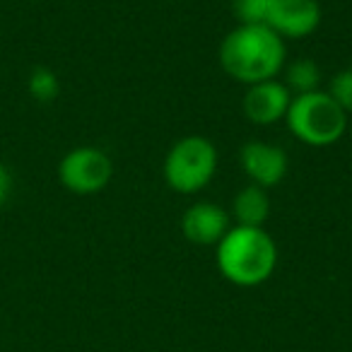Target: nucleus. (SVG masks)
Returning <instances> with one entry per match:
<instances>
[{
  "label": "nucleus",
  "instance_id": "obj_1",
  "mask_svg": "<svg viewBox=\"0 0 352 352\" xmlns=\"http://www.w3.org/2000/svg\"><path fill=\"white\" fill-rule=\"evenodd\" d=\"M217 60L227 78L249 87L280 78L287 63V41L265 25H236L220 41Z\"/></svg>",
  "mask_w": 352,
  "mask_h": 352
},
{
  "label": "nucleus",
  "instance_id": "obj_8",
  "mask_svg": "<svg viewBox=\"0 0 352 352\" xmlns=\"http://www.w3.org/2000/svg\"><path fill=\"white\" fill-rule=\"evenodd\" d=\"M289 104H292V92L285 87L283 80L273 78L246 87L241 97V111L254 126H275L285 121Z\"/></svg>",
  "mask_w": 352,
  "mask_h": 352
},
{
  "label": "nucleus",
  "instance_id": "obj_6",
  "mask_svg": "<svg viewBox=\"0 0 352 352\" xmlns=\"http://www.w3.org/2000/svg\"><path fill=\"white\" fill-rule=\"evenodd\" d=\"M239 166L249 184L261 188H275L289 171V157L280 145L268 140H249L239 150Z\"/></svg>",
  "mask_w": 352,
  "mask_h": 352
},
{
  "label": "nucleus",
  "instance_id": "obj_5",
  "mask_svg": "<svg viewBox=\"0 0 352 352\" xmlns=\"http://www.w3.org/2000/svg\"><path fill=\"white\" fill-rule=\"evenodd\" d=\"M113 162L102 147L80 145L68 150L58 162V182L75 196H97L111 184Z\"/></svg>",
  "mask_w": 352,
  "mask_h": 352
},
{
  "label": "nucleus",
  "instance_id": "obj_15",
  "mask_svg": "<svg viewBox=\"0 0 352 352\" xmlns=\"http://www.w3.org/2000/svg\"><path fill=\"white\" fill-rule=\"evenodd\" d=\"M10 188H12V176L8 171V166L0 162V208H3V203L10 196Z\"/></svg>",
  "mask_w": 352,
  "mask_h": 352
},
{
  "label": "nucleus",
  "instance_id": "obj_12",
  "mask_svg": "<svg viewBox=\"0 0 352 352\" xmlns=\"http://www.w3.org/2000/svg\"><path fill=\"white\" fill-rule=\"evenodd\" d=\"M27 92L32 94V99H36V102H41V104L54 102L60 94L58 75L51 68H46V65H39V68L32 70L30 78H27Z\"/></svg>",
  "mask_w": 352,
  "mask_h": 352
},
{
  "label": "nucleus",
  "instance_id": "obj_16",
  "mask_svg": "<svg viewBox=\"0 0 352 352\" xmlns=\"http://www.w3.org/2000/svg\"><path fill=\"white\" fill-rule=\"evenodd\" d=\"M347 135L352 138V116H347Z\"/></svg>",
  "mask_w": 352,
  "mask_h": 352
},
{
  "label": "nucleus",
  "instance_id": "obj_7",
  "mask_svg": "<svg viewBox=\"0 0 352 352\" xmlns=\"http://www.w3.org/2000/svg\"><path fill=\"white\" fill-rule=\"evenodd\" d=\"M265 27L285 41L307 39L321 27V6L318 0H270Z\"/></svg>",
  "mask_w": 352,
  "mask_h": 352
},
{
  "label": "nucleus",
  "instance_id": "obj_14",
  "mask_svg": "<svg viewBox=\"0 0 352 352\" xmlns=\"http://www.w3.org/2000/svg\"><path fill=\"white\" fill-rule=\"evenodd\" d=\"M270 0H232L236 25H265Z\"/></svg>",
  "mask_w": 352,
  "mask_h": 352
},
{
  "label": "nucleus",
  "instance_id": "obj_3",
  "mask_svg": "<svg viewBox=\"0 0 352 352\" xmlns=\"http://www.w3.org/2000/svg\"><path fill=\"white\" fill-rule=\"evenodd\" d=\"M220 155L212 140L203 135H184L169 147L162 162L164 184L179 196H196L210 186L217 174Z\"/></svg>",
  "mask_w": 352,
  "mask_h": 352
},
{
  "label": "nucleus",
  "instance_id": "obj_2",
  "mask_svg": "<svg viewBox=\"0 0 352 352\" xmlns=\"http://www.w3.org/2000/svg\"><path fill=\"white\" fill-rule=\"evenodd\" d=\"M220 275L236 287H258L273 278L278 268V244L265 227H239L222 236L215 246Z\"/></svg>",
  "mask_w": 352,
  "mask_h": 352
},
{
  "label": "nucleus",
  "instance_id": "obj_4",
  "mask_svg": "<svg viewBox=\"0 0 352 352\" xmlns=\"http://www.w3.org/2000/svg\"><path fill=\"white\" fill-rule=\"evenodd\" d=\"M287 131L309 147H331L347 135V113L326 89L292 97L285 116Z\"/></svg>",
  "mask_w": 352,
  "mask_h": 352
},
{
  "label": "nucleus",
  "instance_id": "obj_13",
  "mask_svg": "<svg viewBox=\"0 0 352 352\" xmlns=\"http://www.w3.org/2000/svg\"><path fill=\"white\" fill-rule=\"evenodd\" d=\"M326 92L331 94V99L347 113L352 116V68H342L328 80Z\"/></svg>",
  "mask_w": 352,
  "mask_h": 352
},
{
  "label": "nucleus",
  "instance_id": "obj_11",
  "mask_svg": "<svg viewBox=\"0 0 352 352\" xmlns=\"http://www.w3.org/2000/svg\"><path fill=\"white\" fill-rule=\"evenodd\" d=\"M280 75H283L285 87L292 92V97L321 89V68H318V63L311 58L289 60V63H285Z\"/></svg>",
  "mask_w": 352,
  "mask_h": 352
},
{
  "label": "nucleus",
  "instance_id": "obj_10",
  "mask_svg": "<svg viewBox=\"0 0 352 352\" xmlns=\"http://www.w3.org/2000/svg\"><path fill=\"white\" fill-rule=\"evenodd\" d=\"M232 225L239 227H263L270 217V196L261 186H244L234 198L230 208Z\"/></svg>",
  "mask_w": 352,
  "mask_h": 352
},
{
  "label": "nucleus",
  "instance_id": "obj_9",
  "mask_svg": "<svg viewBox=\"0 0 352 352\" xmlns=\"http://www.w3.org/2000/svg\"><path fill=\"white\" fill-rule=\"evenodd\" d=\"M230 230V210L212 201L193 203L182 215V234L196 246H217Z\"/></svg>",
  "mask_w": 352,
  "mask_h": 352
}]
</instances>
